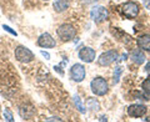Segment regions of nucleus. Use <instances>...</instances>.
I'll use <instances>...</instances> for the list:
<instances>
[{"mask_svg":"<svg viewBox=\"0 0 150 122\" xmlns=\"http://www.w3.org/2000/svg\"><path fill=\"white\" fill-rule=\"evenodd\" d=\"M144 70H145V72H148V74L150 75V61H149L146 65H145V69H144Z\"/></svg>","mask_w":150,"mask_h":122,"instance_id":"5701e85b","label":"nucleus"},{"mask_svg":"<svg viewBox=\"0 0 150 122\" xmlns=\"http://www.w3.org/2000/svg\"><path fill=\"white\" fill-rule=\"evenodd\" d=\"M38 45L40 48H45V49H51V48H55V39H53L49 32H45V34H41L38 39Z\"/></svg>","mask_w":150,"mask_h":122,"instance_id":"1a4fd4ad","label":"nucleus"},{"mask_svg":"<svg viewBox=\"0 0 150 122\" xmlns=\"http://www.w3.org/2000/svg\"><path fill=\"white\" fill-rule=\"evenodd\" d=\"M95 56H96L95 50L89 48V46H84V48L79 50V59L84 61V62H88V64L93 62L95 60Z\"/></svg>","mask_w":150,"mask_h":122,"instance_id":"6e6552de","label":"nucleus"},{"mask_svg":"<svg viewBox=\"0 0 150 122\" xmlns=\"http://www.w3.org/2000/svg\"><path fill=\"white\" fill-rule=\"evenodd\" d=\"M73 100H74V104H75V107L78 109V111L80 112V114H85V106L83 105V102L80 100V97H79L78 95H75L73 97Z\"/></svg>","mask_w":150,"mask_h":122,"instance_id":"dca6fc26","label":"nucleus"},{"mask_svg":"<svg viewBox=\"0 0 150 122\" xmlns=\"http://www.w3.org/2000/svg\"><path fill=\"white\" fill-rule=\"evenodd\" d=\"M116 59H118V53L114 50H109L100 55V57L98 59V64L100 66H110L112 62H115Z\"/></svg>","mask_w":150,"mask_h":122,"instance_id":"423d86ee","label":"nucleus"},{"mask_svg":"<svg viewBox=\"0 0 150 122\" xmlns=\"http://www.w3.org/2000/svg\"><path fill=\"white\" fill-rule=\"evenodd\" d=\"M4 118H5V121H9V122H13L14 121V116H13L11 111L9 110V109L4 110Z\"/></svg>","mask_w":150,"mask_h":122,"instance_id":"6ab92c4d","label":"nucleus"},{"mask_svg":"<svg viewBox=\"0 0 150 122\" xmlns=\"http://www.w3.org/2000/svg\"><path fill=\"white\" fill-rule=\"evenodd\" d=\"M142 87H143V91H144L145 93H146L148 96H150V77H148V79L143 82Z\"/></svg>","mask_w":150,"mask_h":122,"instance_id":"f3484780","label":"nucleus"},{"mask_svg":"<svg viewBox=\"0 0 150 122\" xmlns=\"http://www.w3.org/2000/svg\"><path fill=\"white\" fill-rule=\"evenodd\" d=\"M56 32H58L59 37L63 41H70L76 35V29H75L71 24H63L58 27Z\"/></svg>","mask_w":150,"mask_h":122,"instance_id":"7ed1b4c3","label":"nucleus"},{"mask_svg":"<svg viewBox=\"0 0 150 122\" xmlns=\"http://www.w3.org/2000/svg\"><path fill=\"white\" fill-rule=\"evenodd\" d=\"M15 59L19 61V62L23 64H29L34 60V54L31 53L30 49H28L26 46L19 45L15 48Z\"/></svg>","mask_w":150,"mask_h":122,"instance_id":"f03ea898","label":"nucleus"},{"mask_svg":"<svg viewBox=\"0 0 150 122\" xmlns=\"http://www.w3.org/2000/svg\"><path fill=\"white\" fill-rule=\"evenodd\" d=\"M144 5H145V8L150 10V0H144Z\"/></svg>","mask_w":150,"mask_h":122,"instance_id":"393cba45","label":"nucleus"},{"mask_svg":"<svg viewBox=\"0 0 150 122\" xmlns=\"http://www.w3.org/2000/svg\"><path fill=\"white\" fill-rule=\"evenodd\" d=\"M99 121H108V117L106 116H101L99 118Z\"/></svg>","mask_w":150,"mask_h":122,"instance_id":"a878e982","label":"nucleus"},{"mask_svg":"<svg viewBox=\"0 0 150 122\" xmlns=\"http://www.w3.org/2000/svg\"><path fill=\"white\" fill-rule=\"evenodd\" d=\"M130 59L134 61L137 65H142L145 62V54L143 53V50L142 49H135L131 51V56H130Z\"/></svg>","mask_w":150,"mask_h":122,"instance_id":"9b49d317","label":"nucleus"},{"mask_svg":"<svg viewBox=\"0 0 150 122\" xmlns=\"http://www.w3.org/2000/svg\"><path fill=\"white\" fill-rule=\"evenodd\" d=\"M85 67L81 64H74L71 69H70V77L75 82H81L85 79Z\"/></svg>","mask_w":150,"mask_h":122,"instance_id":"0eeeda50","label":"nucleus"},{"mask_svg":"<svg viewBox=\"0 0 150 122\" xmlns=\"http://www.w3.org/2000/svg\"><path fill=\"white\" fill-rule=\"evenodd\" d=\"M90 15L95 24H101V22H104L108 19L109 14H108V10L105 6H94L90 11Z\"/></svg>","mask_w":150,"mask_h":122,"instance_id":"39448f33","label":"nucleus"},{"mask_svg":"<svg viewBox=\"0 0 150 122\" xmlns=\"http://www.w3.org/2000/svg\"><path fill=\"white\" fill-rule=\"evenodd\" d=\"M3 29H4V30H6L8 32H10V34L14 35V36H16V35H18V34H16V31H15V30H13L11 27H10V26H8V25H3Z\"/></svg>","mask_w":150,"mask_h":122,"instance_id":"aec40b11","label":"nucleus"},{"mask_svg":"<svg viewBox=\"0 0 150 122\" xmlns=\"http://www.w3.org/2000/svg\"><path fill=\"white\" fill-rule=\"evenodd\" d=\"M70 4H71V0H55L53 6L56 13H64L69 9Z\"/></svg>","mask_w":150,"mask_h":122,"instance_id":"f8f14e48","label":"nucleus"},{"mask_svg":"<svg viewBox=\"0 0 150 122\" xmlns=\"http://www.w3.org/2000/svg\"><path fill=\"white\" fill-rule=\"evenodd\" d=\"M145 114H146V106H144V105L134 104L128 107V115L131 117H135V118L143 117Z\"/></svg>","mask_w":150,"mask_h":122,"instance_id":"9d476101","label":"nucleus"},{"mask_svg":"<svg viewBox=\"0 0 150 122\" xmlns=\"http://www.w3.org/2000/svg\"><path fill=\"white\" fill-rule=\"evenodd\" d=\"M34 109L33 107H25L23 106L20 107V110H19V114H20V116L23 117L24 120H30L33 116H34Z\"/></svg>","mask_w":150,"mask_h":122,"instance_id":"4468645a","label":"nucleus"},{"mask_svg":"<svg viewBox=\"0 0 150 122\" xmlns=\"http://www.w3.org/2000/svg\"><path fill=\"white\" fill-rule=\"evenodd\" d=\"M121 74H123V69L121 67H115V70H114V83L119 82Z\"/></svg>","mask_w":150,"mask_h":122,"instance_id":"a211bd4d","label":"nucleus"},{"mask_svg":"<svg viewBox=\"0 0 150 122\" xmlns=\"http://www.w3.org/2000/svg\"><path fill=\"white\" fill-rule=\"evenodd\" d=\"M44 1H49V0H44Z\"/></svg>","mask_w":150,"mask_h":122,"instance_id":"bb28decb","label":"nucleus"},{"mask_svg":"<svg viewBox=\"0 0 150 122\" xmlns=\"http://www.w3.org/2000/svg\"><path fill=\"white\" fill-rule=\"evenodd\" d=\"M90 87L93 93H95L96 96H104L109 91V85H108L106 80L100 76L93 79V81L90 82Z\"/></svg>","mask_w":150,"mask_h":122,"instance_id":"f257e3e1","label":"nucleus"},{"mask_svg":"<svg viewBox=\"0 0 150 122\" xmlns=\"http://www.w3.org/2000/svg\"><path fill=\"white\" fill-rule=\"evenodd\" d=\"M54 70H55L56 72H59L60 75H62V76L64 75V71L62 70V64H60V65H56V66H54Z\"/></svg>","mask_w":150,"mask_h":122,"instance_id":"412c9836","label":"nucleus"},{"mask_svg":"<svg viewBox=\"0 0 150 122\" xmlns=\"http://www.w3.org/2000/svg\"><path fill=\"white\" fill-rule=\"evenodd\" d=\"M45 121H62V118H59V117H50V118H46Z\"/></svg>","mask_w":150,"mask_h":122,"instance_id":"b1692460","label":"nucleus"},{"mask_svg":"<svg viewBox=\"0 0 150 122\" xmlns=\"http://www.w3.org/2000/svg\"><path fill=\"white\" fill-rule=\"evenodd\" d=\"M139 10H140L139 5L137 3H134V1H128V3L123 4V5L120 6L121 14H123L126 19H135L138 16Z\"/></svg>","mask_w":150,"mask_h":122,"instance_id":"20e7f679","label":"nucleus"},{"mask_svg":"<svg viewBox=\"0 0 150 122\" xmlns=\"http://www.w3.org/2000/svg\"><path fill=\"white\" fill-rule=\"evenodd\" d=\"M86 107L93 111H99L100 110V104L95 98H88L86 100Z\"/></svg>","mask_w":150,"mask_h":122,"instance_id":"2eb2a0df","label":"nucleus"},{"mask_svg":"<svg viewBox=\"0 0 150 122\" xmlns=\"http://www.w3.org/2000/svg\"><path fill=\"white\" fill-rule=\"evenodd\" d=\"M40 54L43 55V56H44V57H45L46 60H50V54H49V53H46V51L41 50V51H40Z\"/></svg>","mask_w":150,"mask_h":122,"instance_id":"4be33fe9","label":"nucleus"},{"mask_svg":"<svg viewBox=\"0 0 150 122\" xmlns=\"http://www.w3.org/2000/svg\"><path fill=\"white\" fill-rule=\"evenodd\" d=\"M138 46L143 51H150V35L145 34L138 37Z\"/></svg>","mask_w":150,"mask_h":122,"instance_id":"ddd939ff","label":"nucleus"}]
</instances>
